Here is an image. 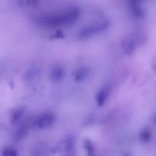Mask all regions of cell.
<instances>
[{
    "mask_svg": "<svg viewBox=\"0 0 156 156\" xmlns=\"http://www.w3.org/2000/svg\"><path fill=\"white\" fill-rule=\"evenodd\" d=\"M79 11L77 9H71L63 12L50 14L42 16L40 18V22L46 26H60L71 24L79 18Z\"/></svg>",
    "mask_w": 156,
    "mask_h": 156,
    "instance_id": "cell-1",
    "label": "cell"
},
{
    "mask_svg": "<svg viewBox=\"0 0 156 156\" xmlns=\"http://www.w3.org/2000/svg\"><path fill=\"white\" fill-rule=\"evenodd\" d=\"M108 27H109V21L108 20L98 19L84 26L79 31V35L83 38H89V37L101 33L104 31L107 30Z\"/></svg>",
    "mask_w": 156,
    "mask_h": 156,
    "instance_id": "cell-2",
    "label": "cell"
},
{
    "mask_svg": "<svg viewBox=\"0 0 156 156\" xmlns=\"http://www.w3.org/2000/svg\"><path fill=\"white\" fill-rule=\"evenodd\" d=\"M56 117L53 113H45L40 115L34 121V125L37 128L44 129L52 126L56 122Z\"/></svg>",
    "mask_w": 156,
    "mask_h": 156,
    "instance_id": "cell-3",
    "label": "cell"
},
{
    "mask_svg": "<svg viewBox=\"0 0 156 156\" xmlns=\"http://www.w3.org/2000/svg\"><path fill=\"white\" fill-rule=\"evenodd\" d=\"M74 139L73 137H66L62 139L56 146V151L58 152H68L73 149Z\"/></svg>",
    "mask_w": 156,
    "mask_h": 156,
    "instance_id": "cell-4",
    "label": "cell"
},
{
    "mask_svg": "<svg viewBox=\"0 0 156 156\" xmlns=\"http://www.w3.org/2000/svg\"><path fill=\"white\" fill-rule=\"evenodd\" d=\"M122 47L127 54H131L135 51L136 48V41L132 36L126 37L122 42Z\"/></svg>",
    "mask_w": 156,
    "mask_h": 156,
    "instance_id": "cell-5",
    "label": "cell"
},
{
    "mask_svg": "<svg viewBox=\"0 0 156 156\" xmlns=\"http://www.w3.org/2000/svg\"><path fill=\"white\" fill-rule=\"evenodd\" d=\"M111 87L109 86H105L102 87L98 93L97 96H96V101L97 103L99 106H101L108 100L109 98L110 95H111Z\"/></svg>",
    "mask_w": 156,
    "mask_h": 156,
    "instance_id": "cell-6",
    "label": "cell"
},
{
    "mask_svg": "<svg viewBox=\"0 0 156 156\" xmlns=\"http://www.w3.org/2000/svg\"><path fill=\"white\" fill-rule=\"evenodd\" d=\"M89 75V69L87 67H79L75 71L74 78L76 81H83L86 79Z\"/></svg>",
    "mask_w": 156,
    "mask_h": 156,
    "instance_id": "cell-7",
    "label": "cell"
},
{
    "mask_svg": "<svg viewBox=\"0 0 156 156\" xmlns=\"http://www.w3.org/2000/svg\"><path fill=\"white\" fill-rule=\"evenodd\" d=\"M64 76V70L61 67H56L51 71V79L53 81H59Z\"/></svg>",
    "mask_w": 156,
    "mask_h": 156,
    "instance_id": "cell-8",
    "label": "cell"
},
{
    "mask_svg": "<svg viewBox=\"0 0 156 156\" xmlns=\"http://www.w3.org/2000/svg\"><path fill=\"white\" fill-rule=\"evenodd\" d=\"M23 114H24V110L22 109H18V110H15L12 113V116H11V122L12 124H15L20 121V119L22 118Z\"/></svg>",
    "mask_w": 156,
    "mask_h": 156,
    "instance_id": "cell-9",
    "label": "cell"
},
{
    "mask_svg": "<svg viewBox=\"0 0 156 156\" xmlns=\"http://www.w3.org/2000/svg\"><path fill=\"white\" fill-rule=\"evenodd\" d=\"M38 75H39V70H38V68H37V67H31V68H30L27 70V72H26L25 78L28 80H33L35 77H37Z\"/></svg>",
    "mask_w": 156,
    "mask_h": 156,
    "instance_id": "cell-10",
    "label": "cell"
},
{
    "mask_svg": "<svg viewBox=\"0 0 156 156\" xmlns=\"http://www.w3.org/2000/svg\"><path fill=\"white\" fill-rule=\"evenodd\" d=\"M152 138V133H151L150 130L148 128H144L143 131L140 132V139L142 142H147Z\"/></svg>",
    "mask_w": 156,
    "mask_h": 156,
    "instance_id": "cell-11",
    "label": "cell"
},
{
    "mask_svg": "<svg viewBox=\"0 0 156 156\" xmlns=\"http://www.w3.org/2000/svg\"><path fill=\"white\" fill-rule=\"evenodd\" d=\"M27 127L21 126V128H18V129L16 131V132H15V138L16 139H18V140L21 139L22 138H24V136L27 135Z\"/></svg>",
    "mask_w": 156,
    "mask_h": 156,
    "instance_id": "cell-12",
    "label": "cell"
},
{
    "mask_svg": "<svg viewBox=\"0 0 156 156\" xmlns=\"http://www.w3.org/2000/svg\"><path fill=\"white\" fill-rule=\"evenodd\" d=\"M3 156H18V153L15 149L12 148H8L3 151Z\"/></svg>",
    "mask_w": 156,
    "mask_h": 156,
    "instance_id": "cell-13",
    "label": "cell"
},
{
    "mask_svg": "<svg viewBox=\"0 0 156 156\" xmlns=\"http://www.w3.org/2000/svg\"><path fill=\"white\" fill-rule=\"evenodd\" d=\"M85 148H86L88 156H94L93 154V146L91 142H86V143H85Z\"/></svg>",
    "mask_w": 156,
    "mask_h": 156,
    "instance_id": "cell-14",
    "label": "cell"
},
{
    "mask_svg": "<svg viewBox=\"0 0 156 156\" xmlns=\"http://www.w3.org/2000/svg\"><path fill=\"white\" fill-rule=\"evenodd\" d=\"M152 69H153V70L156 72V58L153 60V61H152Z\"/></svg>",
    "mask_w": 156,
    "mask_h": 156,
    "instance_id": "cell-15",
    "label": "cell"
},
{
    "mask_svg": "<svg viewBox=\"0 0 156 156\" xmlns=\"http://www.w3.org/2000/svg\"><path fill=\"white\" fill-rule=\"evenodd\" d=\"M152 122H153L155 125H156V113H155V114L153 115V117H152Z\"/></svg>",
    "mask_w": 156,
    "mask_h": 156,
    "instance_id": "cell-16",
    "label": "cell"
},
{
    "mask_svg": "<svg viewBox=\"0 0 156 156\" xmlns=\"http://www.w3.org/2000/svg\"><path fill=\"white\" fill-rule=\"evenodd\" d=\"M32 156H43V154L41 152H37L35 154H34Z\"/></svg>",
    "mask_w": 156,
    "mask_h": 156,
    "instance_id": "cell-17",
    "label": "cell"
}]
</instances>
